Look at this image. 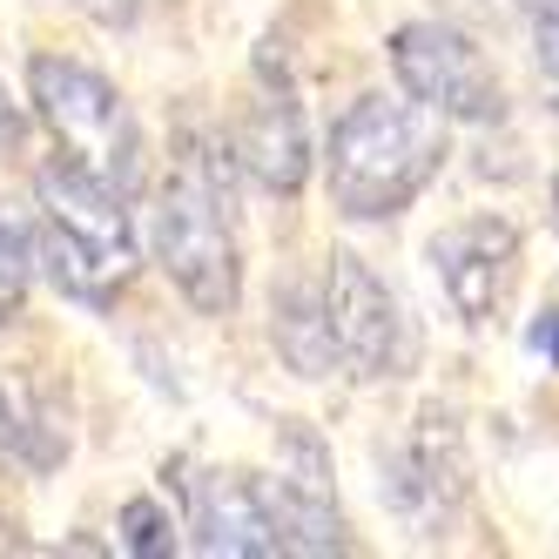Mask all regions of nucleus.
<instances>
[{"mask_svg": "<svg viewBox=\"0 0 559 559\" xmlns=\"http://www.w3.org/2000/svg\"><path fill=\"white\" fill-rule=\"evenodd\" d=\"M431 270L465 324H492V310L506 304V284L519 270V229L506 216H465L431 236Z\"/></svg>", "mask_w": 559, "mask_h": 559, "instance_id": "9", "label": "nucleus"}, {"mask_svg": "<svg viewBox=\"0 0 559 559\" xmlns=\"http://www.w3.org/2000/svg\"><path fill=\"white\" fill-rule=\"evenodd\" d=\"M270 512H276V533H284V552H350L337 486H331V445L297 418L276 431Z\"/></svg>", "mask_w": 559, "mask_h": 559, "instance_id": "6", "label": "nucleus"}, {"mask_svg": "<svg viewBox=\"0 0 559 559\" xmlns=\"http://www.w3.org/2000/svg\"><path fill=\"white\" fill-rule=\"evenodd\" d=\"M189 533H195V552H210V559H284L270 486L250 472H195L189 478Z\"/></svg>", "mask_w": 559, "mask_h": 559, "instance_id": "8", "label": "nucleus"}, {"mask_svg": "<svg viewBox=\"0 0 559 559\" xmlns=\"http://www.w3.org/2000/svg\"><path fill=\"white\" fill-rule=\"evenodd\" d=\"M445 115L425 102H384V95H357L324 148V182L331 203L350 223H391L405 216L418 195L445 169Z\"/></svg>", "mask_w": 559, "mask_h": 559, "instance_id": "1", "label": "nucleus"}, {"mask_svg": "<svg viewBox=\"0 0 559 559\" xmlns=\"http://www.w3.org/2000/svg\"><path fill=\"white\" fill-rule=\"evenodd\" d=\"M21 129H27V115H21V102L8 95V82H0V155L21 142Z\"/></svg>", "mask_w": 559, "mask_h": 559, "instance_id": "17", "label": "nucleus"}, {"mask_svg": "<svg viewBox=\"0 0 559 559\" xmlns=\"http://www.w3.org/2000/svg\"><path fill=\"white\" fill-rule=\"evenodd\" d=\"M391 74L412 102L438 108L445 122H499V82L459 27L445 21H405L391 34Z\"/></svg>", "mask_w": 559, "mask_h": 559, "instance_id": "5", "label": "nucleus"}, {"mask_svg": "<svg viewBox=\"0 0 559 559\" xmlns=\"http://www.w3.org/2000/svg\"><path fill=\"white\" fill-rule=\"evenodd\" d=\"M465 486H472L465 431H459L452 412L425 405L405 445L384 452V499L405 512V519H418V526H438V519H445V512L465 499Z\"/></svg>", "mask_w": 559, "mask_h": 559, "instance_id": "7", "label": "nucleus"}, {"mask_svg": "<svg viewBox=\"0 0 559 559\" xmlns=\"http://www.w3.org/2000/svg\"><path fill=\"white\" fill-rule=\"evenodd\" d=\"M74 8H82L88 21H102V27H129L142 0H74Z\"/></svg>", "mask_w": 559, "mask_h": 559, "instance_id": "16", "label": "nucleus"}, {"mask_svg": "<svg viewBox=\"0 0 559 559\" xmlns=\"http://www.w3.org/2000/svg\"><path fill=\"white\" fill-rule=\"evenodd\" d=\"M533 55L559 82V0H539V8H533Z\"/></svg>", "mask_w": 559, "mask_h": 559, "instance_id": "15", "label": "nucleus"}, {"mask_svg": "<svg viewBox=\"0 0 559 559\" xmlns=\"http://www.w3.org/2000/svg\"><path fill=\"white\" fill-rule=\"evenodd\" d=\"M122 546L135 559H169L176 552V519L163 499H129L122 506Z\"/></svg>", "mask_w": 559, "mask_h": 559, "instance_id": "14", "label": "nucleus"}, {"mask_svg": "<svg viewBox=\"0 0 559 559\" xmlns=\"http://www.w3.org/2000/svg\"><path fill=\"white\" fill-rule=\"evenodd\" d=\"M270 344L297 378H331L337 371V337L324 317V290L310 284H284L270 297Z\"/></svg>", "mask_w": 559, "mask_h": 559, "instance_id": "11", "label": "nucleus"}, {"mask_svg": "<svg viewBox=\"0 0 559 559\" xmlns=\"http://www.w3.org/2000/svg\"><path fill=\"white\" fill-rule=\"evenodd\" d=\"M0 452L8 459H21V465H34V472H48V465H61V438L48 431V418L34 412V397L14 384V378H0Z\"/></svg>", "mask_w": 559, "mask_h": 559, "instance_id": "12", "label": "nucleus"}, {"mask_svg": "<svg viewBox=\"0 0 559 559\" xmlns=\"http://www.w3.org/2000/svg\"><path fill=\"white\" fill-rule=\"evenodd\" d=\"M155 263L169 270V284L203 310V317H229L243 297V257L229 236V169L216 176L210 148L155 189V223H148Z\"/></svg>", "mask_w": 559, "mask_h": 559, "instance_id": "2", "label": "nucleus"}, {"mask_svg": "<svg viewBox=\"0 0 559 559\" xmlns=\"http://www.w3.org/2000/svg\"><path fill=\"white\" fill-rule=\"evenodd\" d=\"M27 276H34V236H27V223H14L8 210H0V324L21 317Z\"/></svg>", "mask_w": 559, "mask_h": 559, "instance_id": "13", "label": "nucleus"}, {"mask_svg": "<svg viewBox=\"0 0 559 559\" xmlns=\"http://www.w3.org/2000/svg\"><path fill=\"white\" fill-rule=\"evenodd\" d=\"M27 102L48 122L61 163H74L115 195H129L142 182V129H135V115L115 95L108 74H95L88 61H68V55H34L27 61Z\"/></svg>", "mask_w": 559, "mask_h": 559, "instance_id": "3", "label": "nucleus"}, {"mask_svg": "<svg viewBox=\"0 0 559 559\" xmlns=\"http://www.w3.org/2000/svg\"><path fill=\"white\" fill-rule=\"evenodd\" d=\"M236 163L250 169L257 189L270 195H297L310 176V122H304V102L290 95V82H263V95L243 108V129H236Z\"/></svg>", "mask_w": 559, "mask_h": 559, "instance_id": "10", "label": "nucleus"}, {"mask_svg": "<svg viewBox=\"0 0 559 559\" xmlns=\"http://www.w3.org/2000/svg\"><path fill=\"white\" fill-rule=\"evenodd\" d=\"M324 317H331V337H337V365H350L365 384H384V378L412 371V357H418L412 317L397 304V290L357 250H331Z\"/></svg>", "mask_w": 559, "mask_h": 559, "instance_id": "4", "label": "nucleus"}, {"mask_svg": "<svg viewBox=\"0 0 559 559\" xmlns=\"http://www.w3.org/2000/svg\"><path fill=\"white\" fill-rule=\"evenodd\" d=\"M552 216H559V176H552Z\"/></svg>", "mask_w": 559, "mask_h": 559, "instance_id": "19", "label": "nucleus"}, {"mask_svg": "<svg viewBox=\"0 0 559 559\" xmlns=\"http://www.w3.org/2000/svg\"><path fill=\"white\" fill-rule=\"evenodd\" d=\"M533 344L559 365V310H539V324H533Z\"/></svg>", "mask_w": 559, "mask_h": 559, "instance_id": "18", "label": "nucleus"}]
</instances>
